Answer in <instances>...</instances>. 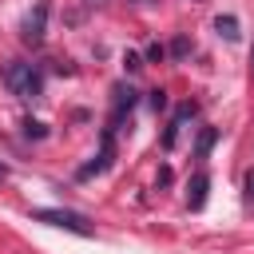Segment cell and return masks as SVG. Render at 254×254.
<instances>
[{
    "label": "cell",
    "instance_id": "cell-11",
    "mask_svg": "<svg viewBox=\"0 0 254 254\" xmlns=\"http://www.w3.org/2000/svg\"><path fill=\"white\" fill-rule=\"evenodd\" d=\"M163 56H167L163 44H151V48H147V60H163Z\"/></svg>",
    "mask_w": 254,
    "mask_h": 254
},
{
    "label": "cell",
    "instance_id": "cell-4",
    "mask_svg": "<svg viewBox=\"0 0 254 254\" xmlns=\"http://www.w3.org/2000/svg\"><path fill=\"white\" fill-rule=\"evenodd\" d=\"M111 159H115V139H111V127H107V131H103V143H99V155H95L91 163H83V167H79V179L103 175V171L111 167Z\"/></svg>",
    "mask_w": 254,
    "mask_h": 254
},
{
    "label": "cell",
    "instance_id": "cell-14",
    "mask_svg": "<svg viewBox=\"0 0 254 254\" xmlns=\"http://www.w3.org/2000/svg\"><path fill=\"white\" fill-rule=\"evenodd\" d=\"M131 4H139V8H151V4H159V0H131Z\"/></svg>",
    "mask_w": 254,
    "mask_h": 254
},
{
    "label": "cell",
    "instance_id": "cell-1",
    "mask_svg": "<svg viewBox=\"0 0 254 254\" xmlns=\"http://www.w3.org/2000/svg\"><path fill=\"white\" fill-rule=\"evenodd\" d=\"M0 79L16 99H40L44 95V71L36 64H28V60H8L0 67Z\"/></svg>",
    "mask_w": 254,
    "mask_h": 254
},
{
    "label": "cell",
    "instance_id": "cell-7",
    "mask_svg": "<svg viewBox=\"0 0 254 254\" xmlns=\"http://www.w3.org/2000/svg\"><path fill=\"white\" fill-rule=\"evenodd\" d=\"M214 139H218V131H214V127H202V135H198V143H194V159H206L210 147H214Z\"/></svg>",
    "mask_w": 254,
    "mask_h": 254
},
{
    "label": "cell",
    "instance_id": "cell-5",
    "mask_svg": "<svg viewBox=\"0 0 254 254\" xmlns=\"http://www.w3.org/2000/svg\"><path fill=\"white\" fill-rule=\"evenodd\" d=\"M131 107H135V91L119 83V87H115V99H111V127H115V123H119V119H123Z\"/></svg>",
    "mask_w": 254,
    "mask_h": 254
},
{
    "label": "cell",
    "instance_id": "cell-9",
    "mask_svg": "<svg viewBox=\"0 0 254 254\" xmlns=\"http://www.w3.org/2000/svg\"><path fill=\"white\" fill-rule=\"evenodd\" d=\"M24 135H28V139H44V123H36V119H24Z\"/></svg>",
    "mask_w": 254,
    "mask_h": 254
},
{
    "label": "cell",
    "instance_id": "cell-10",
    "mask_svg": "<svg viewBox=\"0 0 254 254\" xmlns=\"http://www.w3.org/2000/svg\"><path fill=\"white\" fill-rule=\"evenodd\" d=\"M151 107H155V111H163V107H167V91H163V87H159V91H151Z\"/></svg>",
    "mask_w": 254,
    "mask_h": 254
},
{
    "label": "cell",
    "instance_id": "cell-16",
    "mask_svg": "<svg viewBox=\"0 0 254 254\" xmlns=\"http://www.w3.org/2000/svg\"><path fill=\"white\" fill-rule=\"evenodd\" d=\"M83 4H91V8H95V4H103V0H83Z\"/></svg>",
    "mask_w": 254,
    "mask_h": 254
},
{
    "label": "cell",
    "instance_id": "cell-15",
    "mask_svg": "<svg viewBox=\"0 0 254 254\" xmlns=\"http://www.w3.org/2000/svg\"><path fill=\"white\" fill-rule=\"evenodd\" d=\"M250 75H254V48H250Z\"/></svg>",
    "mask_w": 254,
    "mask_h": 254
},
{
    "label": "cell",
    "instance_id": "cell-3",
    "mask_svg": "<svg viewBox=\"0 0 254 254\" xmlns=\"http://www.w3.org/2000/svg\"><path fill=\"white\" fill-rule=\"evenodd\" d=\"M44 32H48V0H36L32 12L20 20V40L32 44V48H40L44 44Z\"/></svg>",
    "mask_w": 254,
    "mask_h": 254
},
{
    "label": "cell",
    "instance_id": "cell-12",
    "mask_svg": "<svg viewBox=\"0 0 254 254\" xmlns=\"http://www.w3.org/2000/svg\"><path fill=\"white\" fill-rule=\"evenodd\" d=\"M171 56H187V40H183V36L171 44Z\"/></svg>",
    "mask_w": 254,
    "mask_h": 254
},
{
    "label": "cell",
    "instance_id": "cell-13",
    "mask_svg": "<svg viewBox=\"0 0 254 254\" xmlns=\"http://www.w3.org/2000/svg\"><path fill=\"white\" fill-rule=\"evenodd\" d=\"M246 202H250V206H254V171H250V175H246Z\"/></svg>",
    "mask_w": 254,
    "mask_h": 254
},
{
    "label": "cell",
    "instance_id": "cell-6",
    "mask_svg": "<svg viewBox=\"0 0 254 254\" xmlns=\"http://www.w3.org/2000/svg\"><path fill=\"white\" fill-rule=\"evenodd\" d=\"M206 187H210V179L198 171V175L190 179V187H187V206H190V210H198V206L206 202Z\"/></svg>",
    "mask_w": 254,
    "mask_h": 254
},
{
    "label": "cell",
    "instance_id": "cell-17",
    "mask_svg": "<svg viewBox=\"0 0 254 254\" xmlns=\"http://www.w3.org/2000/svg\"><path fill=\"white\" fill-rule=\"evenodd\" d=\"M0 179H4V163H0Z\"/></svg>",
    "mask_w": 254,
    "mask_h": 254
},
{
    "label": "cell",
    "instance_id": "cell-2",
    "mask_svg": "<svg viewBox=\"0 0 254 254\" xmlns=\"http://www.w3.org/2000/svg\"><path fill=\"white\" fill-rule=\"evenodd\" d=\"M36 222H48V226H60V230H71V234H91V222L75 210H64V206H44V210H32Z\"/></svg>",
    "mask_w": 254,
    "mask_h": 254
},
{
    "label": "cell",
    "instance_id": "cell-8",
    "mask_svg": "<svg viewBox=\"0 0 254 254\" xmlns=\"http://www.w3.org/2000/svg\"><path fill=\"white\" fill-rule=\"evenodd\" d=\"M214 28H218V36L238 40V20H234V16H218V20H214Z\"/></svg>",
    "mask_w": 254,
    "mask_h": 254
}]
</instances>
